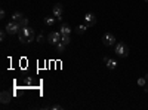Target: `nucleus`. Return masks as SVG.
<instances>
[{"instance_id": "obj_1", "label": "nucleus", "mask_w": 148, "mask_h": 110, "mask_svg": "<svg viewBox=\"0 0 148 110\" xmlns=\"http://www.w3.org/2000/svg\"><path fill=\"white\" fill-rule=\"evenodd\" d=\"M18 37H19V42L22 45H27V43L36 40L34 28H31V27H21V30L18 31Z\"/></svg>"}, {"instance_id": "obj_2", "label": "nucleus", "mask_w": 148, "mask_h": 110, "mask_svg": "<svg viewBox=\"0 0 148 110\" xmlns=\"http://www.w3.org/2000/svg\"><path fill=\"white\" fill-rule=\"evenodd\" d=\"M114 52H116V55H119V57H121V58H126V57L129 55V48H127V45H126L125 42H117Z\"/></svg>"}, {"instance_id": "obj_3", "label": "nucleus", "mask_w": 148, "mask_h": 110, "mask_svg": "<svg viewBox=\"0 0 148 110\" xmlns=\"http://www.w3.org/2000/svg\"><path fill=\"white\" fill-rule=\"evenodd\" d=\"M61 37H62L61 31H51V33L47 34V42L51 43V45H53V46H56V43L61 42Z\"/></svg>"}, {"instance_id": "obj_4", "label": "nucleus", "mask_w": 148, "mask_h": 110, "mask_svg": "<svg viewBox=\"0 0 148 110\" xmlns=\"http://www.w3.org/2000/svg\"><path fill=\"white\" fill-rule=\"evenodd\" d=\"M5 28H6V31H8L9 34H18V31L21 30V26H19L18 21H10V22L6 24Z\"/></svg>"}, {"instance_id": "obj_5", "label": "nucleus", "mask_w": 148, "mask_h": 110, "mask_svg": "<svg viewBox=\"0 0 148 110\" xmlns=\"http://www.w3.org/2000/svg\"><path fill=\"white\" fill-rule=\"evenodd\" d=\"M102 43H104L105 46H113V45H116V36H114L113 33H105V34L102 36Z\"/></svg>"}, {"instance_id": "obj_6", "label": "nucleus", "mask_w": 148, "mask_h": 110, "mask_svg": "<svg viewBox=\"0 0 148 110\" xmlns=\"http://www.w3.org/2000/svg\"><path fill=\"white\" fill-rule=\"evenodd\" d=\"M52 14H53V17H55L58 21L62 19V15H64V8H62V5L56 3V5L53 6V9H52Z\"/></svg>"}, {"instance_id": "obj_7", "label": "nucleus", "mask_w": 148, "mask_h": 110, "mask_svg": "<svg viewBox=\"0 0 148 110\" xmlns=\"http://www.w3.org/2000/svg\"><path fill=\"white\" fill-rule=\"evenodd\" d=\"M83 19H84V24L88 27H92V26H95V24H96V17L93 14H90V12H89V14H86L83 17Z\"/></svg>"}, {"instance_id": "obj_8", "label": "nucleus", "mask_w": 148, "mask_h": 110, "mask_svg": "<svg viewBox=\"0 0 148 110\" xmlns=\"http://www.w3.org/2000/svg\"><path fill=\"white\" fill-rule=\"evenodd\" d=\"M0 101H2V104H8L10 101V94L8 91H2L0 92Z\"/></svg>"}, {"instance_id": "obj_9", "label": "nucleus", "mask_w": 148, "mask_h": 110, "mask_svg": "<svg viewBox=\"0 0 148 110\" xmlns=\"http://www.w3.org/2000/svg\"><path fill=\"white\" fill-rule=\"evenodd\" d=\"M59 31H61V34H70V33H71V27H70V24L62 22V24H61Z\"/></svg>"}, {"instance_id": "obj_10", "label": "nucleus", "mask_w": 148, "mask_h": 110, "mask_svg": "<svg viewBox=\"0 0 148 110\" xmlns=\"http://www.w3.org/2000/svg\"><path fill=\"white\" fill-rule=\"evenodd\" d=\"M88 28H89V27H88V26H86V24L83 22V24H80V26H77L76 28H74V31H76L77 34H83V33H84L86 30H88Z\"/></svg>"}, {"instance_id": "obj_11", "label": "nucleus", "mask_w": 148, "mask_h": 110, "mask_svg": "<svg viewBox=\"0 0 148 110\" xmlns=\"http://www.w3.org/2000/svg\"><path fill=\"white\" fill-rule=\"evenodd\" d=\"M107 67L110 68V70H114L116 67H117V61L114 59V58H108V61H107Z\"/></svg>"}, {"instance_id": "obj_12", "label": "nucleus", "mask_w": 148, "mask_h": 110, "mask_svg": "<svg viewBox=\"0 0 148 110\" xmlns=\"http://www.w3.org/2000/svg\"><path fill=\"white\" fill-rule=\"evenodd\" d=\"M55 21H56L55 17H45V24H46L47 27H52L53 24H55Z\"/></svg>"}, {"instance_id": "obj_13", "label": "nucleus", "mask_w": 148, "mask_h": 110, "mask_svg": "<svg viewBox=\"0 0 148 110\" xmlns=\"http://www.w3.org/2000/svg\"><path fill=\"white\" fill-rule=\"evenodd\" d=\"M22 18H24V15L21 14V12H14V14H12V21H18L19 22Z\"/></svg>"}, {"instance_id": "obj_14", "label": "nucleus", "mask_w": 148, "mask_h": 110, "mask_svg": "<svg viewBox=\"0 0 148 110\" xmlns=\"http://www.w3.org/2000/svg\"><path fill=\"white\" fill-rule=\"evenodd\" d=\"M65 43H62V42H59V43H56V51L58 52H61V54H62L64 51H65Z\"/></svg>"}, {"instance_id": "obj_15", "label": "nucleus", "mask_w": 148, "mask_h": 110, "mask_svg": "<svg viewBox=\"0 0 148 110\" xmlns=\"http://www.w3.org/2000/svg\"><path fill=\"white\" fill-rule=\"evenodd\" d=\"M61 42H62V43H65V45H70V42H71L70 34H62V37H61Z\"/></svg>"}, {"instance_id": "obj_16", "label": "nucleus", "mask_w": 148, "mask_h": 110, "mask_svg": "<svg viewBox=\"0 0 148 110\" xmlns=\"http://www.w3.org/2000/svg\"><path fill=\"white\" fill-rule=\"evenodd\" d=\"M19 26H21V27H28V18L24 17V18L19 21Z\"/></svg>"}, {"instance_id": "obj_17", "label": "nucleus", "mask_w": 148, "mask_h": 110, "mask_svg": "<svg viewBox=\"0 0 148 110\" xmlns=\"http://www.w3.org/2000/svg\"><path fill=\"white\" fill-rule=\"evenodd\" d=\"M147 82H148V80H147V79H145V76H144V77H139L136 83L139 85V86H145V83H147Z\"/></svg>"}, {"instance_id": "obj_18", "label": "nucleus", "mask_w": 148, "mask_h": 110, "mask_svg": "<svg viewBox=\"0 0 148 110\" xmlns=\"http://www.w3.org/2000/svg\"><path fill=\"white\" fill-rule=\"evenodd\" d=\"M6 33H8V31H6V28L0 31V40H2V42H3L5 39H6Z\"/></svg>"}, {"instance_id": "obj_19", "label": "nucleus", "mask_w": 148, "mask_h": 110, "mask_svg": "<svg viewBox=\"0 0 148 110\" xmlns=\"http://www.w3.org/2000/svg\"><path fill=\"white\" fill-rule=\"evenodd\" d=\"M43 39H45V36H43V33H40V34H39V36H37V37H36V40L39 42V43H43Z\"/></svg>"}, {"instance_id": "obj_20", "label": "nucleus", "mask_w": 148, "mask_h": 110, "mask_svg": "<svg viewBox=\"0 0 148 110\" xmlns=\"http://www.w3.org/2000/svg\"><path fill=\"white\" fill-rule=\"evenodd\" d=\"M52 109H53V110H62V106H59V104H53V106H52Z\"/></svg>"}, {"instance_id": "obj_21", "label": "nucleus", "mask_w": 148, "mask_h": 110, "mask_svg": "<svg viewBox=\"0 0 148 110\" xmlns=\"http://www.w3.org/2000/svg\"><path fill=\"white\" fill-rule=\"evenodd\" d=\"M6 17V12H5V9H2V10H0V19H3Z\"/></svg>"}, {"instance_id": "obj_22", "label": "nucleus", "mask_w": 148, "mask_h": 110, "mask_svg": "<svg viewBox=\"0 0 148 110\" xmlns=\"http://www.w3.org/2000/svg\"><path fill=\"white\" fill-rule=\"evenodd\" d=\"M144 91H145V92H148V82L145 83V86H144Z\"/></svg>"}, {"instance_id": "obj_23", "label": "nucleus", "mask_w": 148, "mask_h": 110, "mask_svg": "<svg viewBox=\"0 0 148 110\" xmlns=\"http://www.w3.org/2000/svg\"><path fill=\"white\" fill-rule=\"evenodd\" d=\"M145 79H147V80H148V73H147V75H145Z\"/></svg>"}, {"instance_id": "obj_24", "label": "nucleus", "mask_w": 148, "mask_h": 110, "mask_svg": "<svg viewBox=\"0 0 148 110\" xmlns=\"http://www.w3.org/2000/svg\"><path fill=\"white\" fill-rule=\"evenodd\" d=\"M145 2H147V3H148V0H145Z\"/></svg>"}]
</instances>
